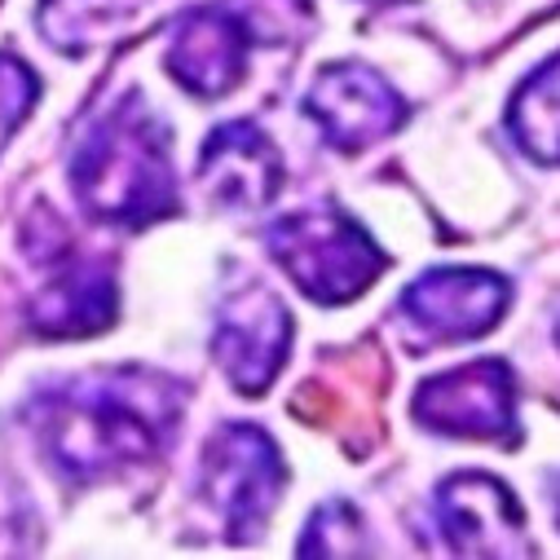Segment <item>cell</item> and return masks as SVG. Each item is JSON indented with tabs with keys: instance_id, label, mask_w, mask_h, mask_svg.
I'll list each match as a JSON object with an SVG mask.
<instances>
[{
	"instance_id": "cell-1",
	"label": "cell",
	"mask_w": 560,
	"mask_h": 560,
	"mask_svg": "<svg viewBox=\"0 0 560 560\" xmlns=\"http://www.w3.org/2000/svg\"><path fill=\"white\" fill-rule=\"evenodd\" d=\"M186 388L147 366H106L71 375L32 401L40 455L75 486L110 481L155 464L177 438Z\"/></svg>"
},
{
	"instance_id": "cell-13",
	"label": "cell",
	"mask_w": 560,
	"mask_h": 560,
	"mask_svg": "<svg viewBox=\"0 0 560 560\" xmlns=\"http://www.w3.org/2000/svg\"><path fill=\"white\" fill-rule=\"evenodd\" d=\"M151 5L155 0H40L36 27L58 54L80 58L124 36Z\"/></svg>"
},
{
	"instance_id": "cell-11",
	"label": "cell",
	"mask_w": 560,
	"mask_h": 560,
	"mask_svg": "<svg viewBox=\"0 0 560 560\" xmlns=\"http://www.w3.org/2000/svg\"><path fill=\"white\" fill-rule=\"evenodd\" d=\"M173 80L195 97H225L243 84L252 62V27L230 5H195L173 23L164 54Z\"/></svg>"
},
{
	"instance_id": "cell-7",
	"label": "cell",
	"mask_w": 560,
	"mask_h": 560,
	"mask_svg": "<svg viewBox=\"0 0 560 560\" xmlns=\"http://www.w3.org/2000/svg\"><path fill=\"white\" fill-rule=\"evenodd\" d=\"M410 410L424 429L446 438L516 442V380L499 358H477L424 380Z\"/></svg>"
},
{
	"instance_id": "cell-17",
	"label": "cell",
	"mask_w": 560,
	"mask_h": 560,
	"mask_svg": "<svg viewBox=\"0 0 560 560\" xmlns=\"http://www.w3.org/2000/svg\"><path fill=\"white\" fill-rule=\"evenodd\" d=\"M14 534H23V525H19V508H14L10 490H0V551H23V547H27V542H19Z\"/></svg>"
},
{
	"instance_id": "cell-5",
	"label": "cell",
	"mask_w": 560,
	"mask_h": 560,
	"mask_svg": "<svg viewBox=\"0 0 560 560\" xmlns=\"http://www.w3.org/2000/svg\"><path fill=\"white\" fill-rule=\"evenodd\" d=\"M40 278L27 296V323L45 340H80L97 336L119 314V283L102 256H89L58 234V243L32 247Z\"/></svg>"
},
{
	"instance_id": "cell-10",
	"label": "cell",
	"mask_w": 560,
	"mask_h": 560,
	"mask_svg": "<svg viewBox=\"0 0 560 560\" xmlns=\"http://www.w3.org/2000/svg\"><path fill=\"white\" fill-rule=\"evenodd\" d=\"M512 288L494 269H429L401 292L397 310L410 327H419L429 340H477L494 331V323L508 314Z\"/></svg>"
},
{
	"instance_id": "cell-4",
	"label": "cell",
	"mask_w": 560,
	"mask_h": 560,
	"mask_svg": "<svg viewBox=\"0 0 560 560\" xmlns=\"http://www.w3.org/2000/svg\"><path fill=\"white\" fill-rule=\"evenodd\" d=\"M283 486H288V464L265 429L225 424L208 438L199 468V499L217 512L230 542H252L265 534Z\"/></svg>"
},
{
	"instance_id": "cell-3",
	"label": "cell",
	"mask_w": 560,
	"mask_h": 560,
	"mask_svg": "<svg viewBox=\"0 0 560 560\" xmlns=\"http://www.w3.org/2000/svg\"><path fill=\"white\" fill-rule=\"evenodd\" d=\"M269 256L318 305H349L384 273L388 256L336 203H314L278 217L265 230Z\"/></svg>"
},
{
	"instance_id": "cell-14",
	"label": "cell",
	"mask_w": 560,
	"mask_h": 560,
	"mask_svg": "<svg viewBox=\"0 0 560 560\" xmlns=\"http://www.w3.org/2000/svg\"><path fill=\"white\" fill-rule=\"evenodd\" d=\"M556 58L542 62V71H534L508 102V132L512 142L534 160V164H556L560 155V110H556Z\"/></svg>"
},
{
	"instance_id": "cell-9",
	"label": "cell",
	"mask_w": 560,
	"mask_h": 560,
	"mask_svg": "<svg viewBox=\"0 0 560 560\" xmlns=\"http://www.w3.org/2000/svg\"><path fill=\"white\" fill-rule=\"evenodd\" d=\"M438 529L455 556H534L525 512L516 494L490 472H455L433 499Z\"/></svg>"
},
{
	"instance_id": "cell-2",
	"label": "cell",
	"mask_w": 560,
	"mask_h": 560,
	"mask_svg": "<svg viewBox=\"0 0 560 560\" xmlns=\"http://www.w3.org/2000/svg\"><path fill=\"white\" fill-rule=\"evenodd\" d=\"M71 186L75 203L97 225L142 230L177 208L168 124L137 89L84 128L71 155Z\"/></svg>"
},
{
	"instance_id": "cell-16",
	"label": "cell",
	"mask_w": 560,
	"mask_h": 560,
	"mask_svg": "<svg viewBox=\"0 0 560 560\" xmlns=\"http://www.w3.org/2000/svg\"><path fill=\"white\" fill-rule=\"evenodd\" d=\"M40 97V75L19 58V54H0V155L14 142V132L27 124L32 106Z\"/></svg>"
},
{
	"instance_id": "cell-8",
	"label": "cell",
	"mask_w": 560,
	"mask_h": 560,
	"mask_svg": "<svg viewBox=\"0 0 560 560\" xmlns=\"http://www.w3.org/2000/svg\"><path fill=\"white\" fill-rule=\"evenodd\" d=\"M305 115L323 128L336 151L353 155L384 142L406 124V102L380 71L362 62H331L310 84Z\"/></svg>"
},
{
	"instance_id": "cell-15",
	"label": "cell",
	"mask_w": 560,
	"mask_h": 560,
	"mask_svg": "<svg viewBox=\"0 0 560 560\" xmlns=\"http://www.w3.org/2000/svg\"><path fill=\"white\" fill-rule=\"evenodd\" d=\"M296 551H301V556H362V551H371L362 512H358L353 503H345V499L323 503V508L310 516V525H305Z\"/></svg>"
},
{
	"instance_id": "cell-12",
	"label": "cell",
	"mask_w": 560,
	"mask_h": 560,
	"mask_svg": "<svg viewBox=\"0 0 560 560\" xmlns=\"http://www.w3.org/2000/svg\"><path fill=\"white\" fill-rule=\"evenodd\" d=\"M283 155H278L273 137L256 128L252 119H230L208 132L199 155V182L212 203L230 212H260L283 190Z\"/></svg>"
},
{
	"instance_id": "cell-18",
	"label": "cell",
	"mask_w": 560,
	"mask_h": 560,
	"mask_svg": "<svg viewBox=\"0 0 560 560\" xmlns=\"http://www.w3.org/2000/svg\"><path fill=\"white\" fill-rule=\"evenodd\" d=\"M362 5H375V10H388V5H410V0H362Z\"/></svg>"
},
{
	"instance_id": "cell-6",
	"label": "cell",
	"mask_w": 560,
	"mask_h": 560,
	"mask_svg": "<svg viewBox=\"0 0 560 560\" xmlns=\"http://www.w3.org/2000/svg\"><path fill=\"white\" fill-rule=\"evenodd\" d=\"M288 349H292V310L283 305V296L265 288L260 278H247L243 288L225 292L217 310L212 358L234 393L260 397L283 371Z\"/></svg>"
}]
</instances>
